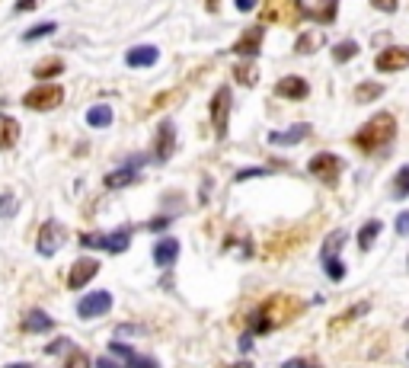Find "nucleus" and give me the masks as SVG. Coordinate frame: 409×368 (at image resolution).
Segmentation results:
<instances>
[{"label":"nucleus","instance_id":"obj_44","mask_svg":"<svg viewBox=\"0 0 409 368\" xmlns=\"http://www.w3.org/2000/svg\"><path fill=\"white\" fill-rule=\"evenodd\" d=\"M167 225H170V218H154V221H147V227H151V231H163Z\"/></svg>","mask_w":409,"mask_h":368},{"label":"nucleus","instance_id":"obj_14","mask_svg":"<svg viewBox=\"0 0 409 368\" xmlns=\"http://www.w3.org/2000/svg\"><path fill=\"white\" fill-rule=\"evenodd\" d=\"M230 49H234V55H243V58H256L259 49H262V26H250Z\"/></svg>","mask_w":409,"mask_h":368},{"label":"nucleus","instance_id":"obj_12","mask_svg":"<svg viewBox=\"0 0 409 368\" xmlns=\"http://www.w3.org/2000/svg\"><path fill=\"white\" fill-rule=\"evenodd\" d=\"M100 272V260H93V256H80V260L71 266V272H67V288H84L87 282H90L93 276Z\"/></svg>","mask_w":409,"mask_h":368},{"label":"nucleus","instance_id":"obj_7","mask_svg":"<svg viewBox=\"0 0 409 368\" xmlns=\"http://www.w3.org/2000/svg\"><path fill=\"white\" fill-rule=\"evenodd\" d=\"M307 170H310L313 176H317L320 183L336 186V183H339V173H343V160L336 157V154L323 151V154H313V157H310Z\"/></svg>","mask_w":409,"mask_h":368},{"label":"nucleus","instance_id":"obj_37","mask_svg":"<svg viewBox=\"0 0 409 368\" xmlns=\"http://www.w3.org/2000/svg\"><path fill=\"white\" fill-rule=\"evenodd\" d=\"M253 176H269V170H262V167H246V170H240L234 179H237V183H243V179H253Z\"/></svg>","mask_w":409,"mask_h":368},{"label":"nucleus","instance_id":"obj_18","mask_svg":"<svg viewBox=\"0 0 409 368\" xmlns=\"http://www.w3.org/2000/svg\"><path fill=\"white\" fill-rule=\"evenodd\" d=\"M131 183H138V167H131V164L112 170V173H106V179H102L106 189H125V186H131Z\"/></svg>","mask_w":409,"mask_h":368},{"label":"nucleus","instance_id":"obj_47","mask_svg":"<svg viewBox=\"0 0 409 368\" xmlns=\"http://www.w3.org/2000/svg\"><path fill=\"white\" fill-rule=\"evenodd\" d=\"M7 368H33L29 362H13V365H7Z\"/></svg>","mask_w":409,"mask_h":368},{"label":"nucleus","instance_id":"obj_11","mask_svg":"<svg viewBox=\"0 0 409 368\" xmlns=\"http://www.w3.org/2000/svg\"><path fill=\"white\" fill-rule=\"evenodd\" d=\"M377 71H384V74H397V71H406L409 67V49H400V45H390L377 55L374 61Z\"/></svg>","mask_w":409,"mask_h":368},{"label":"nucleus","instance_id":"obj_17","mask_svg":"<svg viewBox=\"0 0 409 368\" xmlns=\"http://www.w3.org/2000/svg\"><path fill=\"white\" fill-rule=\"evenodd\" d=\"M157 58H160L157 45H134V49L125 55V64L128 67H154Z\"/></svg>","mask_w":409,"mask_h":368},{"label":"nucleus","instance_id":"obj_31","mask_svg":"<svg viewBox=\"0 0 409 368\" xmlns=\"http://www.w3.org/2000/svg\"><path fill=\"white\" fill-rule=\"evenodd\" d=\"M393 195H397V199H406V195H409V164H406V167H400V173H397Z\"/></svg>","mask_w":409,"mask_h":368},{"label":"nucleus","instance_id":"obj_20","mask_svg":"<svg viewBox=\"0 0 409 368\" xmlns=\"http://www.w3.org/2000/svg\"><path fill=\"white\" fill-rule=\"evenodd\" d=\"M19 141V122L13 116H0V151H10Z\"/></svg>","mask_w":409,"mask_h":368},{"label":"nucleus","instance_id":"obj_35","mask_svg":"<svg viewBox=\"0 0 409 368\" xmlns=\"http://www.w3.org/2000/svg\"><path fill=\"white\" fill-rule=\"evenodd\" d=\"M13 215H17V195L3 193L0 195V218H13Z\"/></svg>","mask_w":409,"mask_h":368},{"label":"nucleus","instance_id":"obj_32","mask_svg":"<svg viewBox=\"0 0 409 368\" xmlns=\"http://www.w3.org/2000/svg\"><path fill=\"white\" fill-rule=\"evenodd\" d=\"M64 368H93V362H90V356H87L84 349H74L71 356H67Z\"/></svg>","mask_w":409,"mask_h":368},{"label":"nucleus","instance_id":"obj_4","mask_svg":"<svg viewBox=\"0 0 409 368\" xmlns=\"http://www.w3.org/2000/svg\"><path fill=\"white\" fill-rule=\"evenodd\" d=\"M80 243H84V247H96V250H106V253H112V256H118V253H125L128 247H131V231H128V227H118L116 234H84V237H80Z\"/></svg>","mask_w":409,"mask_h":368},{"label":"nucleus","instance_id":"obj_29","mask_svg":"<svg viewBox=\"0 0 409 368\" xmlns=\"http://www.w3.org/2000/svg\"><path fill=\"white\" fill-rule=\"evenodd\" d=\"M358 55V42H352V39H345V42H339V45H333V61H352Z\"/></svg>","mask_w":409,"mask_h":368},{"label":"nucleus","instance_id":"obj_3","mask_svg":"<svg viewBox=\"0 0 409 368\" xmlns=\"http://www.w3.org/2000/svg\"><path fill=\"white\" fill-rule=\"evenodd\" d=\"M61 103H64V87L51 84V80L33 87V90L23 96V106L33 109V112H51V109H58Z\"/></svg>","mask_w":409,"mask_h":368},{"label":"nucleus","instance_id":"obj_26","mask_svg":"<svg viewBox=\"0 0 409 368\" xmlns=\"http://www.w3.org/2000/svg\"><path fill=\"white\" fill-rule=\"evenodd\" d=\"M234 80L240 87H256L259 84V71L253 61H240V64L234 67Z\"/></svg>","mask_w":409,"mask_h":368},{"label":"nucleus","instance_id":"obj_39","mask_svg":"<svg viewBox=\"0 0 409 368\" xmlns=\"http://www.w3.org/2000/svg\"><path fill=\"white\" fill-rule=\"evenodd\" d=\"M39 3H42V0H17V3H13V13H33Z\"/></svg>","mask_w":409,"mask_h":368},{"label":"nucleus","instance_id":"obj_42","mask_svg":"<svg viewBox=\"0 0 409 368\" xmlns=\"http://www.w3.org/2000/svg\"><path fill=\"white\" fill-rule=\"evenodd\" d=\"M397 234H409V211H403V215L397 218Z\"/></svg>","mask_w":409,"mask_h":368},{"label":"nucleus","instance_id":"obj_43","mask_svg":"<svg viewBox=\"0 0 409 368\" xmlns=\"http://www.w3.org/2000/svg\"><path fill=\"white\" fill-rule=\"evenodd\" d=\"M234 3H237V10H240V13H250V10H256L259 0H234Z\"/></svg>","mask_w":409,"mask_h":368},{"label":"nucleus","instance_id":"obj_8","mask_svg":"<svg viewBox=\"0 0 409 368\" xmlns=\"http://www.w3.org/2000/svg\"><path fill=\"white\" fill-rule=\"evenodd\" d=\"M64 225H58V221H45L42 227H39V240H35V250L42 253V256H55V253L64 247Z\"/></svg>","mask_w":409,"mask_h":368},{"label":"nucleus","instance_id":"obj_1","mask_svg":"<svg viewBox=\"0 0 409 368\" xmlns=\"http://www.w3.org/2000/svg\"><path fill=\"white\" fill-rule=\"evenodd\" d=\"M397 138V119L390 116V112H377V116H371L365 122V125L355 132V148L365 154L371 151H381V148H387V144Z\"/></svg>","mask_w":409,"mask_h":368},{"label":"nucleus","instance_id":"obj_45","mask_svg":"<svg viewBox=\"0 0 409 368\" xmlns=\"http://www.w3.org/2000/svg\"><path fill=\"white\" fill-rule=\"evenodd\" d=\"M250 346H253V336H250V333H246V336H240V349L246 352V349H250Z\"/></svg>","mask_w":409,"mask_h":368},{"label":"nucleus","instance_id":"obj_40","mask_svg":"<svg viewBox=\"0 0 409 368\" xmlns=\"http://www.w3.org/2000/svg\"><path fill=\"white\" fill-rule=\"evenodd\" d=\"M371 7L381 13H397V0H371Z\"/></svg>","mask_w":409,"mask_h":368},{"label":"nucleus","instance_id":"obj_15","mask_svg":"<svg viewBox=\"0 0 409 368\" xmlns=\"http://www.w3.org/2000/svg\"><path fill=\"white\" fill-rule=\"evenodd\" d=\"M109 352H112V356H118V359H125L128 368H160L157 359L138 356V352H134L131 346H125V343H109Z\"/></svg>","mask_w":409,"mask_h":368},{"label":"nucleus","instance_id":"obj_6","mask_svg":"<svg viewBox=\"0 0 409 368\" xmlns=\"http://www.w3.org/2000/svg\"><path fill=\"white\" fill-rule=\"evenodd\" d=\"M208 116H211V125H215V134L224 138L227 122H230V87H217L215 90V96L208 103Z\"/></svg>","mask_w":409,"mask_h":368},{"label":"nucleus","instance_id":"obj_2","mask_svg":"<svg viewBox=\"0 0 409 368\" xmlns=\"http://www.w3.org/2000/svg\"><path fill=\"white\" fill-rule=\"evenodd\" d=\"M291 301L294 298H282V295L262 301V308L256 310V317H253V324H250V333H269V330H275L278 324H284V320L298 310Z\"/></svg>","mask_w":409,"mask_h":368},{"label":"nucleus","instance_id":"obj_34","mask_svg":"<svg viewBox=\"0 0 409 368\" xmlns=\"http://www.w3.org/2000/svg\"><path fill=\"white\" fill-rule=\"evenodd\" d=\"M323 266H326V276L333 279V282H343V276H345V266L336 256H329V260H323Z\"/></svg>","mask_w":409,"mask_h":368},{"label":"nucleus","instance_id":"obj_38","mask_svg":"<svg viewBox=\"0 0 409 368\" xmlns=\"http://www.w3.org/2000/svg\"><path fill=\"white\" fill-rule=\"evenodd\" d=\"M282 368H320L317 359H288Z\"/></svg>","mask_w":409,"mask_h":368},{"label":"nucleus","instance_id":"obj_25","mask_svg":"<svg viewBox=\"0 0 409 368\" xmlns=\"http://www.w3.org/2000/svg\"><path fill=\"white\" fill-rule=\"evenodd\" d=\"M336 10H339V0H323L317 10H304V17L317 19V23H336Z\"/></svg>","mask_w":409,"mask_h":368},{"label":"nucleus","instance_id":"obj_13","mask_svg":"<svg viewBox=\"0 0 409 368\" xmlns=\"http://www.w3.org/2000/svg\"><path fill=\"white\" fill-rule=\"evenodd\" d=\"M275 96H282V100H307L310 96V84L304 80V77H298V74H288V77H282L275 84Z\"/></svg>","mask_w":409,"mask_h":368},{"label":"nucleus","instance_id":"obj_21","mask_svg":"<svg viewBox=\"0 0 409 368\" xmlns=\"http://www.w3.org/2000/svg\"><path fill=\"white\" fill-rule=\"evenodd\" d=\"M310 134V125H294V128H288V132H272L269 134V144H282V148H288V144H298V141H304Z\"/></svg>","mask_w":409,"mask_h":368},{"label":"nucleus","instance_id":"obj_5","mask_svg":"<svg viewBox=\"0 0 409 368\" xmlns=\"http://www.w3.org/2000/svg\"><path fill=\"white\" fill-rule=\"evenodd\" d=\"M304 3L301 0H266L262 7V19L269 23H298L304 17Z\"/></svg>","mask_w":409,"mask_h":368},{"label":"nucleus","instance_id":"obj_22","mask_svg":"<svg viewBox=\"0 0 409 368\" xmlns=\"http://www.w3.org/2000/svg\"><path fill=\"white\" fill-rule=\"evenodd\" d=\"M112 106H106V103H96V106L87 109V125L90 128H109L112 125Z\"/></svg>","mask_w":409,"mask_h":368},{"label":"nucleus","instance_id":"obj_9","mask_svg":"<svg viewBox=\"0 0 409 368\" xmlns=\"http://www.w3.org/2000/svg\"><path fill=\"white\" fill-rule=\"evenodd\" d=\"M109 310H112V295L109 292H90L87 298L77 301V317H84V320L102 317V314H109Z\"/></svg>","mask_w":409,"mask_h":368},{"label":"nucleus","instance_id":"obj_36","mask_svg":"<svg viewBox=\"0 0 409 368\" xmlns=\"http://www.w3.org/2000/svg\"><path fill=\"white\" fill-rule=\"evenodd\" d=\"M365 310H367V304H358V308L345 310L343 317H336V320H333V324H329V326H343V324H349V320H355V317H358V314H365Z\"/></svg>","mask_w":409,"mask_h":368},{"label":"nucleus","instance_id":"obj_28","mask_svg":"<svg viewBox=\"0 0 409 368\" xmlns=\"http://www.w3.org/2000/svg\"><path fill=\"white\" fill-rule=\"evenodd\" d=\"M345 237H349V234H345L343 227H339V231H333V234L326 237V240H323V260H329V256H336V253H339V247L345 243Z\"/></svg>","mask_w":409,"mask_h":368},{"label":"nucleus","instance_id":"obj_19","mask_svg":"<svg viewBox=\"0 0 409 368\" xmlns=\"http://www.w3.org/2000/svg\"><path fill=\"white\" fill-rule=\"evenodd\" d=\"M23 330H29V333H48V330H55V320H51L45 310L33 308V310H26Z\"/></svg>","mask_w":409,"mask_h":368},{"label":"nucleus","instance_id":"obj_10","mask_svg":"<svg viewBox=\"0 0 409 368\" xmlns=\"http://www.w3.org/2000/svg\"><path fill=\"white\" fill-rule=\"evenodd\" d=\"M173 154H176V125L170 119H163L157 125V138H154V157L163 164V160H170Z\"/></svg>","mask_w":409,"mask_h":368},{"label":"nucleus","instance_id":"obj_41","mask_svg":"<svg viewBox=\"0 0 409 368\" xmlns=\"http://www.w3.org/2000/svg\"><path fill=\"white\" fill-rule=\"evenodd\" d=\"M61 349H71V340H64V336H61V340H55V343L45 346V352H48V356H55V352H61Z\"/></svg>","mask_w":409,"mask_h":368},{"label":"nucleus","instance_id":"obj_48","mask_svg":"<svg viewBox=\"0 0 409 368\" xmlns=\"http://www.w3.org/2000/svg\"><path fill=\"white\" fill-rule=\"evenodd\" d=\"M208 10L211 13H217V0H208Z\"/></svg>","mask_w":409,"mask_h":368},{"label":"nucleus","instance_id":"obj_24","mask_svg":"<svg viewBox=\"0 0 409 368\" xmlns=\"http://www.w3.org/2000/svg\"><path fill=\"white\" fill-rule=\"evenodd\" d=\"M58 74H64V61L61 58H42L33 67L35 80H51V77H58Z\"/></svg>","mask_w":409,"mask_h":368},{"label":"nucleus","instance_id":"obj_33","mask_svg":"<svg viewBox=\"0 0 409 368\" xmlns=\"http://www.w3.org/2000/svg\"><path fill=\"white\" fill-rule=\"evenodd\" d=\"M55 29H58V26H55V23H42V26H33V29H29V33L23 35V42H35V39H42V35H51V33H55Z\"/></svg>","mask_w":409,"mask_h":368},{"label":"nucleus","instance_id":"obj_23","mask_svg":"<svg viewBox=\"0 0 409 368\" xmlns=\"http://www.w3.org/2000/svg\"><path fill=\"white\" fill-rule=\"evenodd\" d=\"M320 45H326L323 33H320V29H310V33H301V35H298V42H294V51H298V55H313Z\"/></svg>","mask_w":409,"mask_h":368},{"label":"nucleus","instance_id":"obj_46","mask_svg":"<svg viewBox=\"0 0 409 368\" xmlns=\"http://www.w3.org/2000/svg\"><path fill=\"white\" fill-rule=\"evenodd\" d=\"M96 368H118V365L112 359H100V362H96Z\"/></svg>","mask_w":409,"mask_h":368},{"label":"nucleus","instance_id":"obj_27","mask_svg":"<svg viewBox=\"0 0 409 368\" xmlns=\"http://www.w3.org/2000/svg\"><path fill=\"white\" fill-rule=\"evenodd\" d=\"M377 234H381V221H367V225L358 231V250H371Z\"/></svg>","mask_w":409,"mask_h":368},{"label":"nucleus","instance_id":"obj_30","mask_svg":"<svg viewBox=\"0 0 409 368\" xmlns=\"http://www.w3.org/2000/svg\"><path fill=\"white\" fill-rule=\"evenodd\" d=\"M381 93H384V84H371V80H365V84H358V90H355V100L371 103V100H377Z\"/></svg>","mask_w":409,"mask_h":368},{"label":"nucleus","instance_id":"obj_16","mask_svg":"<svg viewBox=\"0 0 409 368\" xmlns=\"http://www.w3.org/2000/svg\"><path fill=\"white\" fill-rule=\"evenodd\" d=\"M176 260H179V240H176V237H163V240L154 243V263H157V266L170 269Z\"/></svg>","mask_w":409,"mask_h":368}]
</instances>
